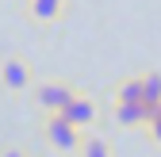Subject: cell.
Returning a JSON list of instances; mask_svg holds the SVG:
<instances>
[{
  "mask_svg": "<svg viewBox=\"0 0 161 157\" xmlns=\"http://www.w3.org/2000/svg\"><path fill=\"white\" fill-rule=\"evenodd\" d=\"M77 88L69 84V81H38V84H31V96H35V107L42 111V115H58L65 107V100L73 96Z\"/></svg>",
  "mask_w": 161,
  "mask_h": 157,
  "instance_id": "cell-1",
  "label": "cell"
},
{
  "mask_svg": "<svg viewBox=\"0 0 161 157\" xmlns=\"http://www.w3.org/2000/svg\"><path fill=\"white\" fill-rule=\"evenodd\" d=\"M42 138H46L50 149H58V153H77V146H80L85 134L73 130L62 115H42Z\"/></svg>",
  "mask_w": 161,
  "mask_h": 157,
  "instance_id": "cell-2",
  "label": "cell"
},
{
  "mask_svg": "<svg viewBox=\"0 0 161 157\" xmlns=\"http://www.w3.org/2000/svg\"><path fill=\"white\" fill-rule=\"evenodd\" d=\"M0 84L8 92H27L35 84V73H31V62L19 54H4L0 57Z\"/></svg>",
  "mask_w": 161,
  "mask_h": 157,
  "instance_id": "cell-3",
  "label": "cell"
},
{
  "mask_svg": "<svg viewBox=\"0 0 161 157\" xmlns=\"http://www.w3.org/2000/svg\"><path fill=\"white\" fill-rule=\"evenodd\" d=\"M58 115H62V119L73 127V130H80V134H85L92 123H96V100H92V96H85V92H73L69 96V100H65V107L62 111H58Z\"/></svg>",
  "mask_w": 161,
  "mask_h": 157,
  "instance_id": "cell-4",
  "label": "cell"
},
{
  "mask_svg": "<svg viewBox=\"0 0 161 157\" xmlns=\"http://www.w3.org/2000/svg\"><path fill=\"white\" fill-rule=\"evenodd\" d=\"M23 8H27V19H31V23L50 27V23H58V15H62L65 0H27Z\"/></svg>",
  "mask_w": 161,
  "mask_h": 157,
  "instance_id": "cell-5",
  "label": "cell"
},
{
  "mask_svg": "<svg viewBox=\"0 0 161 157\" xmlns=\"http://www.w3.org/2000/svg\"><path fill=\"white\" fill-rule=\"evenodd\" d=\"M138 92H142V107L161 104V73H157V69L138 73Z\"/></svg>",
  "mask_w": 161,
  "mask_h": 157,
  "instance_id": "cell-6",
  "label": "cell"
},
{
  "mask_svg": "<svg viewBox=\"0 0 161 157\" xmlns=\"http://www.w3.org/2000/svg\"><path fill=\"white\" fill-rule=\"evenodd\" d=\"M115 123L119 127H146V107L142 104H115Z\"/></svg>",
  "mask_w": 161,
  "mask_h": 157,
  "instance_id": "cell-7",
  "label": "cell"
},
{
  "mask_svg": "<svg viewBox=\"0 0 161 157\" xmlns=\"http://www.w3.org/2000/svg\"><path fill=\"white\" fill-rule=\"evenodd\" d=\"M77 153H80V157H115V153H111V146H108L104 138H96V134H88V138H80Z\"/></svg>",
  "mask_w": 161,
  "mask_h": 157,
  "instance_id": "cell-8",
  "label": "cell"
},
{
  "mask_svg": "<svg viewBox=\"0 0 161 157\" xmlns=\"http://www.w3.org/2000/svg\"><path fill=\"white\" fill-rule=\"evenodd\" d=\"M115 104H142V92H138V77H127L115 88Z\"/></svg>",
  "mask_w": 161,
  "mask_h": 157,
  "instance_id": "cell-9",
  "label": "cell"
},
{
  "mask_svg": "<svg viewBox=\"0 0 161 157\" xmlns=\"http://www.w3.org/2000/svg\"><path fill=\"white\" fill-rule=\"evenodd\" d=\"M150 138L161 146V119H157V123H150Z\"/></svg>",
  "mask_w": 161,
  "mask_h": 157,
  "instance_id": "cell-10",
  "label": "cell"
},
{
  "mask_svg": "<svg viewBox=\"0 0 161 157\" xmlns=\"http://www.w3.org/2000/svg\"><path fill=\"white\" fill-rule=\"evenodd\" d=\"M0 157H27V149H0Z\"/></svg>",
  "mask_w": 161,
  "mask_h": 157,
  "instance_id": "cell-11",
  "label": "cell"
}]
</instances>
